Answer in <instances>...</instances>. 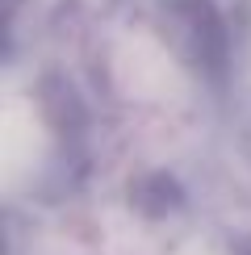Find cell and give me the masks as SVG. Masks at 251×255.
<instances>
[{
  "label": "cell",
  "instance_id": "6da1fadb",
  "mask_svg": "<svg viewBox=\"0 0 251 255\" xmlns=\"http://www.w3.org/2000/svg\"><path fill=\"white\" fill-rule=\"evenodd\" d=\"M163 13H167V34H172L176 50L201 76L222 80L230 67V34L214 0H167Z\"/></svg>",
  "mask_w": 251,
  "mask_h": 255
},
{
  "label": "cell",
  "instance_id": "7a4b0ae2",
  "mask_svg": "<svg viewBox=\"0 0 251 255\" xmlns=\"http://www.w3.org/2000/svg\"><path fill=\"white\" fill-rule=\"evenodd\" d=\"M235 255H251V243H239V251Z\"/></svg>",
  "mask_w": 251,
  "mask_h": 255
}]
</instances>
